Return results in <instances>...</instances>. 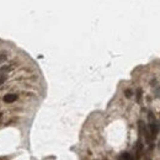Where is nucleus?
<instances>
[{"mask_svg":"<svg viewBox=\"0 0 160 160\" xmlns=\"http://www.w3.org/2000/svg\"><path fill=\"white\" fill-rule=\"evenodd\" d=\"M3 100H4V102H6V104H13L17 100V96L15 94H7V95L4 96Z\"/></svg>","mask_w":160,"mask_h":160,"instance_id":"1","label":"nucleus"},{"mask_svg":"<svg viewBox=\"0 0 160 160\" xmlns=\"http://www.w3.org/2000/svg\"><path fill=\"white\" fill-rule=\"evenodd\" d=\"M122 159H123V160H133L132 155L128 154V153H123V154H122Z\"/></svg>","mask_w":160,"mask_h":160,"instance_id":"2","label":"nucleus"},{"mask_svg":"<svg viewBox=\"0 0 160 160\" xmlns=\"http://www.w3.org/2000/svg\"><path fill=\"white\" fill-rule=\"evenodd\" d=\"M141 99H142V89H138V91H137V101L141 102Z\"/></svg>","mask_w":160,"mask_h":160,"instance_id":"3","label":"nucleus"},{"mask_svg":"<svg viewBox=\"0 0 160 160\" xmlns=\"http://www.w3.org/2000/svg\"><path fill=\"white\" fill-rule=\"evenodd\" d=\"M5 80H6V75H0V85H1Z\"/></svg>","mask_w":160,"mask_h":160,"instance_id":"4","label":"nucleus"},{"mask_svg":"<svg viewBox=\"0 0 160 160\" xmlns=\"http://www.w3.org/2000/svg\"><path fill=\"white\" fill-rule=\"evenodd\" d=\"M124 95H126L127 97H131V96H132V91H131V90H126V91H124Z\"/></svg>","mask_w":160,"mask_h":160,"instance_id":"5","label":"nucleus"},{"mask_svg":"<svg viewBox=\"0 0 160 160\" xmlns=\"http://www.w3.org/2000/svg\"><path fill=\"white\" fill-rule=\"evenodd\" d=\"M5 59H6V56H0V62L5 61Z\"/></svg>","mask_w":160,"mask_h":160,"instance_id":"6","label":"nucleus"},{"mask_svg":"<svg viewBox=\"0 0 160 160\" xmlns=\"http://www.w3.org/2000/svg\"><path fill=\"white\" fill-rule=\"evenodd\" d=\"M1 116H3V113H1V112H0V117H1Z\"/></svg>","mask_w":160,"mask_h":160,"instance_id":"7","label":"nucleus"},{"mask_svg":"<svg viewBox=\"0 0 160 160\" xmlns=\"http://www.w3.org/2000/svg\"><path fill=\"white\" fill-rule=\"evenodd\" d=\"M104 160H107V159H104Z\"/></svg>","mask_w":160,"mask_h":160,"instance_id":"8","label":"nucleus"}]
</instances>
